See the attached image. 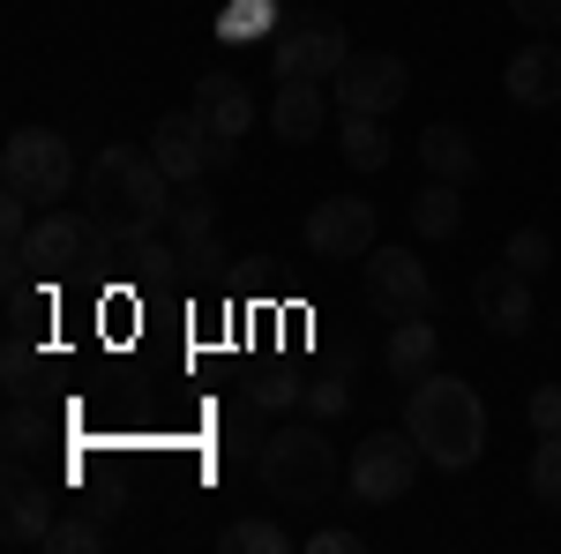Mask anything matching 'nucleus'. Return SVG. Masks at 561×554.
Listing matches in <instances>:
<instances>
[{"label":"nucleus","instance_id":"obj_11","mask_svg":"<svg viewBox=\"0 0 561 554\" xmlns=\"http://www.w3.org/2000/svg\"><path fill=\"white\" fill-rule=\"evenodd\" d=\"M404 60L397 53H352L345 76H337V113H389V105H404Z\"/></svg>","mask_w":561,"mask_h":554},{"label":"nucleus","instance_id":"obj_12","mask_svg":"<svg viewBox=\"0 0 561 554\" xmlns=\"http://www.w3.org/2000/svg\"><path fill=\"white\" fill-rule=\"evenodd\" d=\"M345 60H352V45L337 23H300V31L277 38V76H293V83H337Z\"/></svg>","mask_w":561,"mask_h":554},{"label":"nucleus","instance_id":"obj_4","mask_svg":"<svg viewBox=\"0 0 561 554\" xmlns=\"http://www.w3.org/2000/svg\"><path fill=\"white\" fill-rule=\"evenodd\" d=\"M98 256H105V225L90 211H45L15 248H8V285L15 278H76V270H98Z\"/></svg>","mask_w":561,"mask_h":554},{"label":"nucleus","instance_id":"obj_10","mask_svg":"<svg viewBox=\"0 0 561 554\" xmlns=\"http://www.w3.org/2000/svg\"><path fill=\"white\" fill-rule=\"evenodd\" d=\"M472 315L494 338H524V330H531V278H524L510 256L494 262V270H479L472 278Z\"/></svg>","mask_w":561,"mask_h":554},{"label":"nucleus","instance_id":"obj_38","mask_svg":"<svg viewBox=\"0 0 561 554\" xmlns=\"http://www.w3.org/2000/svg\"><path fill=\"white\" fill-rule=\"evenodd\" d=\"M554 113H561V105H554Z\"/></svg>","mask_w":561,"mask_h":554},{"label":"nucleus","instance_id":"obj_29","mask_svg":"<svg viewBox=\"0 0 561 554\" xmlns=\"http://www.w3.org/2000/svg\"><path fill=\"white\" fill-rule=\"evenodd\" d=\"M307 412H314V420H337V412H352V360L307 383Z\"/></svg>","mask_w":561,"mask_h":554},{"label":"nucleus","instance_id":"obj_20","mask_svg":"<svg viewBox=\"0 0 561 554\" xmlns=\"http://www.w3.org/2000/svg\"><path fill=\"white\" fill-rule=\"evenodd\" d=\"M0 383H8V405H45V389H53V360H45L38 344L8 338V360H0Z\"/></svg>","mask_w":561,"mask_h":554},{"label":"nucleus","instance_id":"obj_18","mask_svg":"<svg viewBox=\"0 0 561 554\" xmlns=\"http://www.w3.org/2000/svg\"><path fill=\"white\" fill-rule=\"evenodd\" d=\"M420 166H427V180H472L479 172V150H472V135L465 128H427L420 135Z\"/></svg>","mask_w":561,"mask_h":554},{"label":"nucleus","instance_id":"obj_5","mask_svg":"<svg viewBox=\"0 0 561 554\" xmlns=\"http://www.w3.org/2000/svg\"><path fill=\"white\" fill-rule=\"evenodd\" d=\"M0 188H8V195H23L31 211L60 203V195L76 188V150H68V135L15 128V135H8V150H0Z\"/></svg>","mask_w":561,"mask_h":554},{"label":"nucleus","instance_id":"obj_17","mask_svg":"<svg viewBox=\"0 0 561 554\" xmlns=\"http://www.w3.org/2000/svg\"><path fill=\"white\" fill-rule=\"evenodd\" d=\"M270 128L277 143H314V135L330 128V105H322V83H277V105H270Z\"/></svg>","mask_w":561,"mask_h":554},{"label":"nucleus","instance_id":"obj_37","mask_svg":"<svg viewBox=\"0 0 561 554\" xmlns=\"http://www.w3.org/2000/svg\"><path fill=\"white\" fill-rule=\"evenodd\" d=\"M517 8V23H531V31H554L561 23V0H510Z\"/></svg>","mask_w":561,"mask_h":554},{"label":"nucleus","instance_id":"obj_25","mask_svg":"<svg viewBox=\"0 0 561 554\" xmlns=\"http://www.w3.org/2000/svg\"><path fill=\"white\" fill-rule=\"evenodd\" d=\"M165 233H173V240H203V233H217V203H210L203 180H180L173 211H165Z\"/></svg>","mask_w":561,"mask_h":554},{"label":"nucleus","instance_id":"obj_36","mask_svg":"<svg viewBox=\"0 0 561 554\" xmlns=\"http://www.w3.org/2000/svg\"><path fill=\"white\" fill-rule=\"evenodd\" d=\"M307 554H359V532H345V524H322V532L307 540Z\"/></svg>","mask_w":561,"mask_h":554},{"label":"nucleus","instance_id":"obj_22","mask_svg":"<svg viewBox=\"0 0 561 554\" xmlns=\"http://www.w3.org/2000/svg\"><path fill=\"white\" fill-rule=\"evenodd\" d=\"M45 442H60V420H53V405H8V427H0V450H8V465L38 457Z\"/></svg>","mask_w":561,"mask_h":554},{"label":"nucleus","instance_id":"obj_32","mask_svg":"<svg viewBox=\"0 0 561 554\" xmlns=\"http://www.w3.org/2000/svg\"><path fill=\"white\" fill-rule=\"evenodd\" d=\"M502 256L517 262L524 278H539V270H547V262H554V240H547V233H539V225H517V233H510V248H502Z\"/></svg>","mask_w":561,"mask_h":554},{"label":"nucleus","instance_id":"obj_21","mask_svg":"<svg viewBox=\"0 0 561 554\" xmlns=\"http://www.w3.org/2000/svg\"><path fill=\"white\" fill-rule=\"evenodd\" d=\"M105 510H113V502H76V510H60L53 532H45V554H98L105 547Z\"/></svg>","mask_w":561,"mask_h":554},{"label":"nucleus","instance_id":"obj_24","mask_svg":"<svg viewBox=\"0 0 561 554\" xmlns=\"http://www.w3.org/2000/svg\"><path fill=\"white\" fill-rule=\"evenodd\" d=\"M217 547L225 554H293V532H285L277 517H232V524L217 532Z\"/></svg>","mask_w":561,"mask_h":554},{"label":"nucleus","instance_id":"obj_23","mask_svg":"<svg viewBox=\"0 0 561 554\" xmlns=\"http://www.w3.org/2000/svg\"><path fill=\"white\" fill-rule=\"evenodd\" d=\"M45 330H53V285L45 278H15L8 285V338L38 344Z\"/></svg>","mask_w":561,"mask_h":554},{"label":"nucleus","instance_id":"obj_13","mask_svg":"<svg viewBox=\"0 0 561 554\" xmlns=\"http://www.w3.org/2000/svg\"><path fill=\"white\" fill-rule=\"evenodd\" d=\"M53 517H60V502L45 495L38 479H23V465H15V472H8V510H0V532H8V547H45Z\"/></svg>","mask_w":561,"mask_h":554},{"label":"nucleus","instance_id":"obj_28","mask_svg":"<svg viewBox=\"0 0 561 554\" xmlns=\"http://www.w3.org/2000/svg\"><path fill=\"white\" fill-rule=\"evenodd\" d=\"M270 23H277V0H232L225 15H217V31L232 45H255V38H270Z\"/></svg>","mask_w":561,"mask_h":554},{"label":"nucleus","instance_id":"obj_8","mask_svg":"<svg viewBox=\"0 0 561 554\" xmlns=\"http://www.w3.org/2000/svg\"><path fill=\"white\" fill-rule=\"evenodd\" d=\"M150 158L165 166V180H203V172L232 166V150H225V143L203 128V113H195V105L158 121V135H150Z\"/></svg>","mask_w":561,"mask_h":554},{"label":"nucleus","instance_id":"obj_19","mask_svg":"<svg viewBox=\"0 0 561 554\" xmlns=\"http://www.w3.org/2000/svg\"><path fill=\"white\" fill-rule=\"evenodd\" d=\"M465 225V188L457 180H427L420 195H412V233L420 240H449Z\"/></svg>","mask_w":561,"mask_h":554},{"label":"nucleus","instance_id":"obj_35","mask_svg":"<svg viewBox=\"0 0 561 554\" xmlns=\"http://www.w3.org/2000/svg\"><path fill=\"white\" fill-rule=\"evenodd\" d=\"M173 248H180V270H217V262H225L217 256V233H203V240H173Z\"/></svg>","mask_w":561,"mask_h":554},{"label":"nucleus","instance_id":"obj_26","mask_svg":"<svg viewBox=\"0 0 561 554\" xmlns=\"http://www.w3.org/2000/svg\"><path fill=\"white\" fill-rule=\"evenodd\" d=\"M345 158L359 172H382L389 166V128L382 113H345Z\"/></svg>","mask_w":561,"mask_h":554},{"label":"nucleus","instance_id":"obj_33","mask_svg":"<svg viewBox=\"0 0 561 554\" xmlns=\"http://www.w3.org/2000/svg\"><path fill=\"white\" fill-rule=\"evenodd\" d=\"M524 420H531V434H561V383L531 389V397H524Z\"/></svg>","mask_w":561,"mask_h":554},{"label":"nucleus","instance_id":"obj_15","mask_svg":"<svg viewBox=\"0 0 561 554\" xmlns=\"http://www.w3.org/2000/svg\"><path fill=\"white\" fill-rule=\"evenodd\" d=\"M195 113H203V128H210L225 150L255 128V98L232 83V76H203V83H195Z\"/></svg>","mask_w":561,"mask_h":554},{"label":"nucleus","instance_id":"obj_3","mask_svg":"<svg viewBox=\"0 0 561 554\" xmlns=\"http://www.w3.org/2000/svg\"><path fill=\"white\" fill-rule=\"evenodd\" d=\"M255 479H262V495H270V502H285V510L322 502V495L337 487V450H330V434H322L314 420H285L270 442H262Z\"/></svg>","mask_w":561,"mask_h":554},{"label":"nucleus","instance_id":"obj_9","mask_svg":"<svg viewBox=\"0 0 561 554\" xmlns=\"http://www.w3.org/2000/svg\"><path fill=\"white\" fill-rule=\"evenodd\" d=\"M367 299H375V315H389V323L427 315V307H434L427 262L404 256V248H375V256H367Z\"/></svg>","mask_w":561,"mask_h":554},{"label":"nucleus","instance_id":"obj_2","mask_svg":"<svg viewBox=\"0 0 561 554\" xmlns=\"http://www.w3.org/2000/svg\"><path fill=\"white\" fill-rule=\"evenodd\" d=\"M404 434L427 450L434 472H472L479 450H486V405L457 375H420L404 397Z\"/></svg>","mask_w":561,"mask_h":554},{"label":"nucleus","instance_id":"obj_27","mask_svg":"<svg viewBox=\"0 0 561 554\" xmlns=\"http://www.w3.org/2000/svg\"><path fill=\"white\" fill-rule=\"evenodd\" d=\"M248 405H262V412H293V405H307V383L293 375V368H255V375H248Z\"/></svg>","mask_w":561,"mask_h":554},{"label":"nucleus","instance_id":"obj_7","mask_svg":"<svg viewBox=\"0 0 561 554\" xmlns=\"http://www.w3.org/2000/svg\"><path fill=\"white\" fill-rule=\"evenodd\" d=\"M382 225H375V203L367 195H330V203H314L307 211V256L322 262H367L382 240H375Z\"/></svg>","mask_w":561,"mask_h":554},{"label":"nucleus","instance_id":"obj_1","mask_svg":"<svg viewBox=\"0 0 561 554\" xmlns=\"http://www.w3.org/2000/svg\"><path fill=\"white\" fill-rule=\"evenodd\" d=\"M83 211L128 240V233H165V211H173V180L150 150H98L83 172Z\"/></svg>","mask_w":561,"mask_h":554},{"label":"nucleus","instance_id":"obj_14","mask_svg":"<svg viewBox=\"0 0 561 554\" xmlns=\"http://www.w3.org/2000/svg\"><path fill=\"white\" fill-rule=\"evenodd\" d=\"M502 83H510V98H517V105L554 113V105H561V53H554V45H524V53H510Z\"/></svg>","mask_w":561,"mask_h":554},{"label":"nucleus","instance_id":"obj_30","mask_svg":"<svg viewBox=\"0 0 561 554\" xmlns=\"http://www.w3.org/2000/svg\"><path fill=\"white\" fill-rule=\"evenodd\" d=\"M217 434H225V457H262V442H270V434H262V405L225 412V427H217Z\"/></svg>","mask_w":561,"mask_h":554},{"label":"nucleus","instance_id":"obj_34","mask_svg":"<svg viewBox=\"0 0 561 554\" xmlns=\"http://www.w3.org/2000/svg\"><path fill=\"white\" fill-rule=\"evenodd\" d=\"M31 225H38V217H31V203H23V195H8V188H0V240H8V248H15V240H23V233H31Z\"/></svg>","mask_w":561,"mask_h":554},{"label":"nucleus","instance_id":"obj_6","mask_svg":"<svg viewBox=\"0 0 561 554\" xmlns=\"http://www.w3.org/2000/svg\"><path fill=\"white\" fill-rule=\"evenodd\" d=\"M420 465H427V450H420L412 434H367V442L352 450V465H345V487H352V502L389 510V502H404V495H412Z\"/></svg>","mask_w":561,"mask_h":554},{"label":"nucleus","instance_id":"obj_16","mask_svg":"<svg viewBox=\"0 0 561 554\" xmlns=\"http://www.w3.org/2000/svg\"><path fill=\"white\" fill-rule=\"evenodd\" d=\"M382 360H389L397 383H420V375H434V360H442V330H434L427 315H404V323H389Z\"/></svg>","mask_w":561,"mask_h":554},{"label":"nucleus","instance_id":"obj_31","mask_svg":"<svg viewBox=\"0 0 561 554\" xmlns=\"http://www.w3.org/2000/svg\"><path fill=\"white\" fill-rule=\"evenodd\" d=\"M531 502L561 510V434H539V450H531Z\"/></svg>","mask_w":561,"mask_h":554}]
</instances>
